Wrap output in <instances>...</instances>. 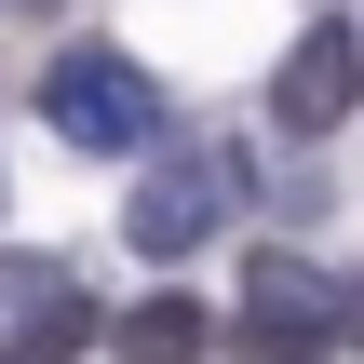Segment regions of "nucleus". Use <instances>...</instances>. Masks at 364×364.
I'll return each mask as SVG.
<instances>
[{
	"label": "nucleus",
	"instance_id": "nucleus-1",
	"mask_svg": "<svg viewBox=\"0 0 364 364\" xmlns=\"http://www.w3.org/2000/svg\"><path fill=\"white\" fill-rule=\"evenodd\" d=\"M41 122H54L68 149H149V135H162V81H149L122 41H68V54L41 68Z\"/></svg>",
	"mask_w": 364,
	"mask_h": 364
},
{
	"label": "nucleus",
	"instance_id": "nucleus-2",
	"mask_svg": "<svg viewBox=\"0 0 364 364\" xmlns=\"http://www.w3.org/2000/svg\"><path fill=\"white\" fill-rule=\"evenodd\" d=\"M243 189H257V162L230 149V135H203V149H162L149 176H135V257H189V243H216V216H243Z\"/></svg>",
	"mask_w": 364,
	"mask_h": 364
},
{
	"label": "nucleus",
	"instance_id": "nucleus-3",
	"mask_svg": "<svg viewBox=\"0 0 364 364\" xmlns=\"http://www.w3.org/2000/svg\"><path fill=\"white\" fill-rule=\"evenodd\" d=\"M324 338H351L338 324V284L311 257H257L243 270V364H324Z\"/></svg>",
	"mask_w": 364,
	"mask_h": 364
},
{
	"label": "nucleus",
	"instance_id": "nucleus-4",
	"mask_svg": "<svg viewBox=\"0 0 364 364\" xmlns=\"http://www.w3.org/2000/svg\"><path fill=\"white\" fill-rule=\"evenodd\" d=\"M351 108H364V41L324 14V27H311V41L270 68V122H284V135H338Z\"/></svg>",
	"mask_w": 364,
	"mask_h": 364
},
{
	"label": "nucleus",
	"instance_id": "nucleus-5",
	"mask_svg": "<svg viewBox=\"0 0 364 364\" xmlns=\"http://www.w3.org/2000/svg\"><path fill=\"white\" fill-rule=\"evenodd\" d=\"M216 351V311L203 297H135L122 311V364H203Z\"/></svg>",
	"mask_w": 364,
	"mask_h": 364
},
{
	"label": "nucleus",
	"instance_id": "nucleus-6",
	"mask_svg": "<svg viewBox=\"0 0 364 364\" xmlns=\"http://www.w3.org/2000/svg\"><path fill=\"white\" fill-rule=\"evenodd\" d=\"M81 338H95V311H68V297H54L27 338H0V364H81Z\"/></svg>",
	"mask_w": 364,
	"mask_h": 364
},
{
	"label": "nucleus",
	"instance_id": "nucleus-7",
	"mask_svg": "<svg viewBox=\"0 0 364 364\" xmlns=\"http://www.w3.org/2000/svg\"><path fill=\"white\" fill-rule=\"evenodd\" d=\"M338 324H351V351H364V284H338Z\"/></svg>",
	"mask_w": 364,
	"mask_h": 364
},
{
	"label": "nucleus",
	"instance_id": "nucleus-8",
	"mask_svg": "<svg viewBox=\"0 0 364 364\" xmlns=\"http://www.w3.org/2000/svg\"><path fill=\"white\" fill-rule=\"evenodd\" d=\"M14 14H41V0H14Z\"/></svg>",
	"mask_w": 364,
	"mask_h": 364
}]
</instances>
